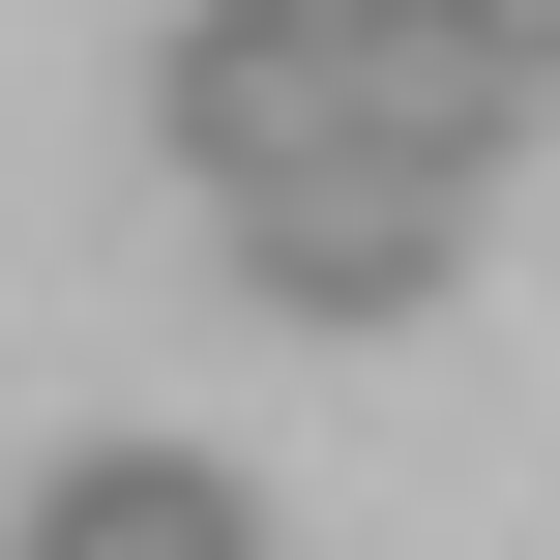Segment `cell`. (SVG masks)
Returning <instances> with one entry per match:
<instances>
[{"label": "cell", "mask_w": 560, "mask_h": 560, "mask_svg": "<svg viewBox=\"0 0 560 560\" xmlns=\"http://www.w3.org/2000/svg\"><path fill=\"white\" fill-rule=\"evenodd\" d=\"M443 30H502V59H532V89H560V0H443Z\"/></svg>", "instance_id": "cell-4"}, {"label": "cell", "mask_w": 560, "mask_h": 560, "mask_svg": "<svg viewBox=\"0 0 560 560\" xmlns=\"http://www.w3.org/2000/svg\"><path fill=\"white\" fill-rule=\"evenodd\" d=\"M0 560H266V502H236L207 443H59V472H30V532H0Z\"/></svg>", "instance_id": "cell-3"}, {"label": "cell", "mask_w": 560, "mask_h": 560, "mask_svg": "<svg viewBox=\"0 0 560 560\" xmlns=\"http://www.w3.org/2000/svg\"><path fill=\"white\" fill-rule=\"evenodd\" d=\"M502 118H532V59H502V30H443V0H177V30H148V148H177L207 207L354 177V148L502 177Z\"/></svg>", "instance_id": "cell-1"}, {"label": "cell", "mask_w": 560, "mask_h": 560, "mask_svg": "<svg viewBox=\"0 0 560 560\" xmlns=\"http://www.w3.org/2000/svg\"><path fill=\"white\" fill-rule=\"evenodd\" d=\"M236 295H266V325H413V295H472V177H443V148L266 177V207H236Z\"/></svg>", "instance_id": "cell-2"}]
</instances>
